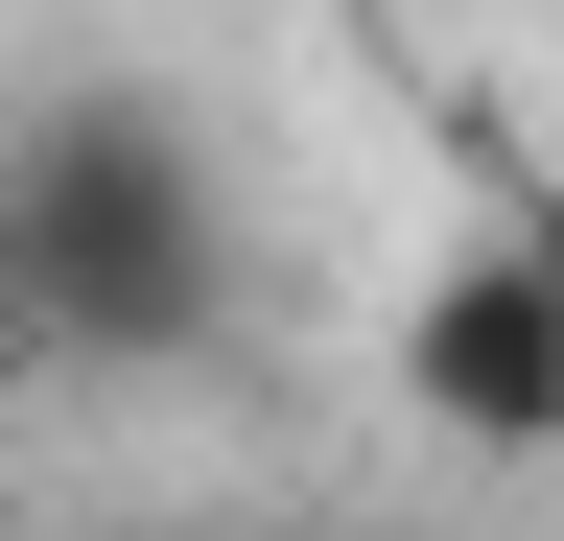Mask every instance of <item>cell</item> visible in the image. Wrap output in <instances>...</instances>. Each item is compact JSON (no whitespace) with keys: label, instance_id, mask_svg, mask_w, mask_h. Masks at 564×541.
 <instances>
[{"label":"cell","instance_id":"cell-1","mask_svg":"<svg viewBox=\"0 0 564 541\" xmlns=\"http://www.w3.org/2000/svg\"><path fill=\"white\" fill-rule=\"evenodd\" d=\"M0 306L24 329H188L212 306V188L165 165V118H47L0 188Z\"/></svg>","mask_w":564,"mask_h":541},{"label":"cell","instance_id":"cell-2","mask_svg":"<svg viewBox=\"0 0 564 541\" xmlns=\"http://www.w3.org/2000/svg\"><path fill=\"white\" fill-rule=\"evenodd\" d=\"M400 400L447 447H564V236L518 213V236H447L400 283Z\"/></svg>","mask_w":564,"mask_h":541},{"label":"cell","instance_id":"cell-3","mask_svg":"<svg viewBox=\"0 0 564 541\" xmlns=\"http://www.w3.org/2000/svg\"><path fill=\"white\" fill-rule=\"evenodd\" d=\"M0 354H24V306H0Z\"/></svg>","mask_w":564,"mask_h":541},{"label":"cell","instance_id":"cell-4","mask_svg":"<svg viewBox=\"0 0 564 541\" xmlns=\"http://www.w3.org/2000/svg\"><path fill=\"white\" fill-rule=\"evenodd\" d=\"M541 236H564V213H541Z\"/></svg>","mask_w":564,"mask_h":541}]
</instances>
